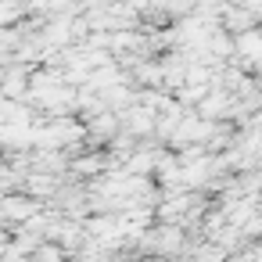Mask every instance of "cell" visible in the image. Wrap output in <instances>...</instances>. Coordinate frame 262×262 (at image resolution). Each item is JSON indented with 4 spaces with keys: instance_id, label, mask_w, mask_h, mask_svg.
Instances as JSON below:
<instances>
[{
    "instance_id": "obj_1",
    "label": "cell",
    "mask_w": 262,
    "mask_h": 262,
    "mask_svg": "<svg viewBox=\"0 0 262 262\" xmlns=\"http://www.w3.org/2000/svg\"><path fill=\"white\" fill-rule=\"evenodd\" d=\"M43 205L47 201H40V198H33L26 190H8L4 198H0V223H11V226L29 223L36 212H43Z\"/></svg>"
},
{
    "instance_id": "obj_2",
    "label": "cell",
    "mask_w": 262,
    "mask_h": 262,
    "mask_svg": "<svg viewBox=\"0 0 262 262\" xmlns=\"http://www.w3.org/2000/svg\"><path fill=\"white\" fill-rule=\"evenodd\" d=\"M119 115H122V129L137 133L140 140H155V122H158V112L155 108H147L144 101H137V104H129Z\"/></svg>"
},
{
    "instance_id": "obj_3",
    "label": "cell",
    "mask_w": 262,
    "mask_h": 262,
    "mask_svg": "<svg viewBox=\"0 0 262 262\" xmlns=\"http://www.w3.org/2000/svg\"><path fill=\"white\" fill-rule=\"evenodd\" d=\"M158 151H162V147H137V151L122 162V169H126V172H137V176H155V172H158Z\"/></svg>"
},
{
    "instance_id": "obj_4",
    "label": "cell",
    "mask_w": 262,
    "mask_h": 262,
    "mask_svg": "<svg viewBox=\"0 0 262 262\" xmlns=\"http://www.w3.org/2000/svg\"><path fill=\"white\" fill-rule=\"evenodd\" d=\"M101 94H104V101H108L112 112H126L129 104L140 101V90H133L129 83H115V86H108V90H101Z\"/></svg>"
},
{
    "instance_id": "obj_5",
    "label": "cell",
    "mask_w": 262,
    "mask_h": 262,
    "mask_svg": "<svg viewBox=\"0 0 262 262\" xmlns=\"http://www.w3.org/2000/svg\"><path fill=\"white\" fill-rule=\"evenodd\" d=\"M29 258H33V262H65V258H72V255H69L58 241H43V244H40Z\"/></svg>"
},
{
    "instance_id": "obj_6",
    "label": "cell",
    "mask_w": 262,
    "mask_h": 262,
    "mask_svg": "<svg viewBox=\"0 0 262 262\" xmlns=\"http://www.w3.org/2000/svg\"><path fill=\"white\" fill-rule=\"evenodd\" d=\"M226 0H194V15H208V18H223Z\"/></svg>"
}]
</instances>
